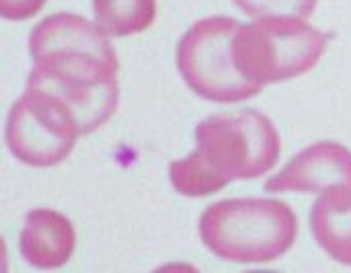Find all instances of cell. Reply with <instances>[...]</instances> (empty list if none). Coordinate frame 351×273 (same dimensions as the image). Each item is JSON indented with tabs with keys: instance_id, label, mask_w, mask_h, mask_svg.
<instances>
[{
	"instance_id": "6da1fadb",
	"label": "cell",
	"mask_w": 351,
	"mask_h": 273,
	"mask_svg": "<svg viewBox=\"0 0 351 273\" xmlns=\"http://www.w3.org/2000/svg\"><path fill=\"white\" fill-rule=\"evenodd\" d=\"M107 37L97 23L70 12L49 14L29 33L33 68L27 86L58 97L80 134L109 121L119 103V62Z\"/></svg>"
},
{
	"instance_id": "7a4b0ae2",
	"label": "cell",
	"mask_w": 351,
	"mask_h": 273,
	"mask_svg": "<svg viewBox=\"0 0 351 273\" xmlns=\"http://www.w3.org/2000/svg\"><path fill=\"white\" fill-rule=\"evenodd\" d=\"M282 152L274 121L255 111L210 115L195 128V150L171 163L169 175L177 193L206 198L239 179L269 173Z\"/></svg>"
},
{
	"instance_id": "3957f363",
	"label": "cell",
	"mask_w": 351,
	"mask_h": 273,
	"mask_svg": "<svg viewBox=\"0 0 351 273\" xmlns=\"http://www.w3.org/2000/svg\"><path fill=\"white\" fill-rule=\"evenodd\" d=\"M296 235L294 210L271 198L222 200L199 218L202 243L218 259L232 263H271L292 249Z\"/></svg>"
},
{
	"instance_id": "277c9868",
	"label": "cell",
	"mask_w": 351,
	"mask_h": 273,
	"mask_svg": "<svg viewBox=\"0 0 351 273\" xmlns=\"http://www.w3.org/2000/svg\"><path fill=\"white\" fill-rule=\"evenodd\" d=\"M327 47V35L298 16H259L234 35L237 68L261 86L313 70Z\"/></svg>"
},
{
	"instance_id": "5b68a950",
	"label": "cell",
	"mask_w": 351,
	"mask_h": 273,
	"mask_svg": "<svg viewBox=\"0 0 351 273\" xmlns=\"http://www.w3.org/2000/svg\"><path fill=\"white\" fill-rule=\"evenodd\" d=\"M241 23L230 16H208L193 23L177 43V68L185 84L214 103H241L255 97L261 84L251 82L234 62V35Z\"/></svg>"
},
{
	"instance_id": "8992f818",
	"label": "cell",
	"mask_w": 351,
	"mask_h": 273,
	"mask_svg": "<svg viewBox=\"0 0 351 273\" xmlns=\"http://www.w3.org/2000/svg\"><path fill=\"white\" fill-rule=\"evenodd\" d=\"M80 128L72 111L51 93L27 86L6 115L10 154L29 167H53L70 156Z\"/></svg>"
},
{
	"instance_id": "52a82bcc",
	"label": "cell",
	"mask_w": 351,
	"mask_h": 273,
	"mask_svg": "<svg viewBox=\"0 0 351 273\" xmlns=\"http://www.w3.org/2000/svg\"><path fill=\"white\" fill-rule=\"evenodd\" d=\"M351 185V150L337 142H317L300 150L278 175L267 179L271 193H315Z\"/></svg>"
},
{
	"instance_id": "ba28073f",
	"label": "cell",
	"mask_w": 351,
	"mask_h": 273,
	"mask_svg": "<svg viewBox=\"0 0 351 273\" xmlns=\"http://www.w3.org/2000/svg\"><path fill=\"white\" fill-rule=\"evenodd\" d=\"M76 247L72 222L49 208L31 210L19 235L21 257L37 270H58L66 265Z\"/></svg>"
},
{
	"instance_id": "9c48e42d",
	"label": "cell",
	"mask_w": 351,
	"mask_h": 273,
	"mask_svg": "<svg viewBox=\"0 0 351 273\" xmlns=\"http://www.w3.org/2000/svg\"><path fill=\"white\" fill-rule=\"evenodd\" d=\"M311 233L333 261L351 265V185L323 191L311 210Z\"/></svg>"
},
{
	"instance_id": "30bf717a",
	"label": "cell",
	"mask_w": 351,
	"mask_h": 273,
	"mask_svg": "<svg viewBox=\"0 0 351 273\" xmlns=\"http://www.w3.org/2000/svg\"><path fill=\"white\" fill-rule=\"evenodd\" d=\"M93 12L105 35L128 37L154 23L156 0H93Z\"/></svg>"
},
{
	"instance_id": "8fae6325",
	"label": "cell",
	"mask_w": 351,
	"mask_h": 273,
	"mask_svg": "<svg viewBox=\"0 0 351 273\" xmlns=\"http://www.w3.org/2000/svg\"><path fill=\"white\" fill-rule=\"evenodd\" d=\"M245 14L249 16H298L308 19L315 8L317 0H232Z\"/></svg>"
},
{
	"instance_id": "7c38bea8",
	"label": "cell",
	"mask_w": 351,
	"mask_h": 273,
	"mask_svg": "<svg viewBox=\"0 0 351 273\" xmlns=\"http://www.w3.org/2000/svg\"><path fill=\"white\" fill-rule=\"evenodd\" d=\"M47 0H0V14L8 21H25L37 14Z\"/></svg>"
}]
</instances>
